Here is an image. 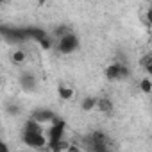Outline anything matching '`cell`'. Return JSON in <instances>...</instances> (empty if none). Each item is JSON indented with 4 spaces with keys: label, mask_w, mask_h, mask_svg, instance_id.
Here are the masks:
<instances>
[{
    "label": "cell",
    "mask_w": 152,
    "mask_h": 152,
    "mask_svg": "<svg viewBox=\"0 0 152 152\" xmlns=\"http://www.w3.org/2000/svg\"><path fill=\"white\" fill-rule=\"evenodd\" d=\"M77 48H79V38L75 36L72 31L66 32L64 36H61L57 39V50L61 54H72V52H75Z\"/></svg>",
    "instance_id": "obj_1"
},
{
    "label": "cell",
    "mask_w": 152,
    "mask_h": 152,
    "mask_svg": "<svg viewBox=\"0 0 152 152\" xmlns=\"http://www.w3.org/2000/svg\"><path fill=\"white\" fill-rule=\"evenodd\" d=\"M23 143L31 148H45L48 145V136H43V132L23 131Z\"/></svg>",
    "instance_id": "obj_2"
},
{
    "label": "cell",
    "mask_w": 152,
    "mask_h": 152,
    "mask_svg": "<svg viewBox=\"0 0 152 152\" xmlns=\"http://www.w3.org/2000/svg\"><path fill=\"white\" fill-rule=\"evenodd\" d=\"M120 70H122L120 63H111L109 66H106V77H107V81H111V83L120 81Z\"/></svg>",
    "instance_id": "obj_3"
},
{
    "label": "cell",
    "mask_w": 152,
    "mask_h": 152,
    "mask_svg": "<svg viewBox=\"0 0 152 152\" xmlns=\"http://www.w3.org/2000/svg\"><path fill=\"white\" fill-rule=\"evenodd\" d=\"M32 118L38 120L39 124H48V122H52V120L56 118V115H54L50 109H38V111L32 113Z\"/></svg>",
    "instance_id": "obj_4"
},
{
    "label": "cell",
    "mask_w": 152,
    "mask_h": 152,
    "mask_svg": "<svg viewBox=\"0 0 152 152\" xmlns=\"http://www.w3.org/2000/svg\"><path fill=\"white\" fill-rule=\"evenodd\" d=\"M20 84L23 86V90L32 91V90L36 88V77H34L32 73H23L22 77H20Z\"/></svg>",
    "instance_id": "obj_5"
},
{
    "label": "cell",
    "mask_w": 152,
    "mask_h": 152,
    "mask_svg": "<svg viewBox=\"0 0 152 152\" xmlns=\"http://www.w3.org/2000/svg\"><path fill=\"white\" fill-rule=\"evenodd\" d=\"M97 109H99L100 113H111V111L115 109V106H113L111 99L100 97V99H97Z\"/></svg>",
    "instance_id": "obj_6"
},
{
    "label": "cell",
    "mask_w": 152,
    "mask_h": 152,
    "mask_svg": "<svg viewBox=\"0 0 152 152\" xmlns=\"http://www.w3.org/2000/svg\"><path fill=\"white\" fill-rule=\"evenodd\" d=\"M57 95H59V99L61 100H72L73 97H75V91H73V88H68V86H57Z\"/></svg>",
    "instance_id": "obj_7"
},
{
    "label": "cell",
    "mask_w": 152,
    "mask_h": 152,
    "mask_svg": "<svg viewBox=\"0 0 152 152\" xmlns=\"http://www.w3.org/2000/svg\"><path fill=\"white\" fill-rule=\"evenodd\" d=\"M25 131H29V132H43V127H41V124H39L38 120L31 118V120L25 124Z\"/></svg>",
    "instance_id": "obj_8"
},
{
    "label": "cell",
    "mask_w": 152,
    "mask_h": 152,
    "mask_svg": "<svg viewBox=\"0 0 152 152\" xmlns=\"http://www.w3.org/2000/svg\"><path fill=\"white\" fill-rule=\"evenodd\" d=\"M25 59H27V56H25L23 50H15L13 56H11V61L15 64H22V63H25Z\"/></svg>",
    "instance_id": "obj_9"
},
{
    "label": "cell",
    "mask_w": 152,
    "mask_h": 152,
    "mask_svg": "<svg viewBox=\"0 0 152 152\" xmlns=\"http://www.w3.org/2000/svg\"><path fill=\"white\" fill-rule=\"evenodd\" d=\"M83 109H84V111H93V109H97V99H93V97L84 99V100H83Z\"/></svg>",
    "instance_id": "obj_10"
},
{
    "label": "cell",
    "mask_w": 152,
    "mask_h": 152,
    "mask_svg": "<svg viewBox=\"0 0 152 152\" xmlns=\"http://www.w3.org/2000/svg\"><path fill=\"white\" fill-rule=\"evenodd\" d=\"M140 90L143 91V93H152V81L148 79V77H145V79H141L140 81Z\"/></svg>",
    "instance_id": "obj_11"
},
{
    "label": "cell",
    "mask_w": 152,
    "mask_h": 152,
    "mask_svg": "<svg viewBox=\"0 0 152 152\" xmlns=\"http://www.w3.org/2000/svg\"><path fill=\"white\" fill-rule=\"evenodd\" d=\"M106 132H102V131H95L93 134H91V140H93V145H97V143H106Z\"/></svg>",
    "instance_id": "obj_12"
},
{
    "label": "cell",
    "mask_w": 152,
    "mask_h": 152,
    "mask_svg": "<svg viewBox=\"0 0 152 152\" xmlns=\"http://www.w3.org/2000/svg\"><path fill=\"white\" fill-rule=\"evenodd\" d=\"M150 63H152V52H150V54H145V56L140 59V66H143V68H147Z\"/></svg>",
    "instance_id": "obj_13"
},
{
    "label": "cell",
    "mask_w": 152,
    "mask_h": 152,
    "mask_svg": "<svg viewBox=\"0 0 152 152\" xmlns=\"http://www.w3.org/2000/svg\"><path fill=\"white\" fill-rule=\"evenodd\" d=\"M131 75V70L125 66V64H122V70H120V81H124V79H127Z\"/></svg>",
    "instance_id": "obj_14"
},
{
    "label": "cell",
    "mask_w": 152,
    "mask_h": 152,
    "mask_svg": "<svg viewBox=\"0 0 152 152\" xmlns=\"http://www.w3.org/2000/svg\"><path fill=\"white\" fill-rule=\"evenodd\" d=\"M145 20H147V23L152 27V7H148V9L145 11Z\"/></svg>",
    "instance_id": "obj_15"
},
{
    "label": "cell",
    "mask_w": 152,
    "mask_h": 152,
    "mask_svg": "<svg viewBox=\"0 0 152 152\" xmlns=\"http://www.w3.org/2000/svg\"><path fill=\"white\" fill-rule=\"evenodd\" d=\"M41 47H43L45 50H48V48L52 47V45H50V39H48V38H41Z\"/></svg>",
    "instance_id": "obj_16"
},
{
    "label": "cell",
    "mask_w": 152,
    "mask_h": 152,
    "mask_svg": "<svg viewBox=\"0 0 152 152\" xmlns=\"http://www.w3.org/2000/svg\"><path fill=\"white\" fill-rule=\"evenodd\" d=\"M70 150H72V152H81V150H83V147L75 145V143H70Z\"/></svg>",
    "instance_id": "obj_17"
},
{
    "label": "cell",
    "mask_w": 152,
    "mask_h": 152,
    "mask_svg": "<svg viewBox=\"0 0 152 152\" xmlns=\"http://www.w3.org/2000/svg\"><path fill=\"white\" fill-rule=\"evenodd\" d=\"M145 70H147V73H148V75H150V77H152V63H150V64H148V66H147Z\"/></svg>",
    "instance_id": "obj_18"
},
{
    "label": "cell",
    "mask_w": 152,
    "mask_h": 152,
    "mask_svg": "<svg viewBox=\"0 0 152 152\" xmlns=\"http://www.w3.org/2000/svg\"><path fill=\"white\" fill-rule=\"evenodd\" d=\"M36 2H38V4H45V2H47V0H36Z\"/></svg>",
    "instance_id": "obj_19"
},
{
    "label": "cell",
    "mask_w": 152,
    "mask_h": 152,
    "mask_svg": "<svg viewBox=\"0 0 152 152\" xmlns=\"http://www.w3.org/2000/svg\"><path fill=\"white\" fill-rule=\"evenodd\" d=\"M150 48H152V38H150Z\"/></svg>",
    "instance_id": "obj_20"
},
{
    "label": "cell",
    "mask_w": 152,
    "mask_h": 152,
    "mask_svg": "<svg viewBox=\"0 0 152 152\" xmlns=\"http://www.w3.org/2000/svg\"><path fill=\"white\" fill-rule=\"evenodd\" d=\"M150 7H152V4H150Z\"/></svg>",
    "instance_id": "obj_21"
}]
</instances>
